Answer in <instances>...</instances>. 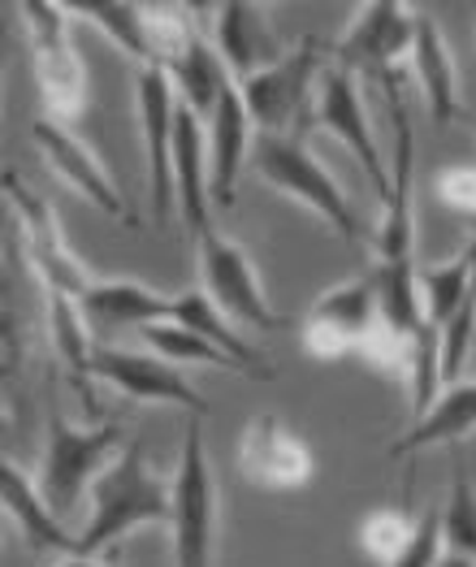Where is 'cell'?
<instances>
[{
    "label": "cell",
    "instance_id": "cell-1",
    "mask_svg": "<svg viewBox=\"0 0 476 567\" xmlns=\"http://www.w3.org/2000/svg\"><path fill=\"white\" fill-rule=\"evenodd\" d=\"M390 117H394V161H390V199L381 204L373 230V282L381 295V326L394 333H416L425 326V303L416 286V213H412V174H416V131L403 104V79L385 83Z\"/></svg>",
    "mask_w": 476,
    "mask_h": 567
},
{
    "label": "cell",
    "instance_id": "cell-2",
    "mask_svg": "<svg viewBox=\"0 0 476 567\" xmlns=\"http://www.w3.org/2000/svg\"><path fill=\"white\" fill-rule=\"evenodd\" d=\"M169 512H174V481L156 473L143 446L131 437L126 451L95 476L92 494H87V524L79 533V555L100 559L131 528L169 524Z\"/></svg>",
    "mask_w": 476,
    "mask_h": 567
},
{
    "label": "cell",
    "instance_id": "cell-3",
    "mask_svg": "<svg viewBox=\"0 0 476 567\" xmlns=\"http://www.w3.org/2000/svg\"><path fill=\"white\" fill-rule=\"evenodd\" d=\"M126 442L131 437H126L122 421L79 425L61 408H48L44 460H40V473H35V485H40L48 507L61 520H70L79 512V503L92 494L95 476L126 451Z\"/></svg>",
    "mask_w": 476,
    "mask_h": 567
},
{
    "label": "cell",
    "instance_id": "cell-4",
    "mask_svg": "<svg viewBox=\"0 0 476 567\" xmlns=\"http://www.w3.org/2000/svg\"><path fill=\"white\" fill-rule=\"evenodd\" d=\"M251 169L273 190H282L286 199H294L299 208L321 217L342 243H369L373 247V230L360 226L346 190L338 187V178L317 161L308 140H299V135H256Z\"/></svg>",
    "mask_w": 476,
    "mask_h": 567
},
{
    "label": "cell",
    "instance_id": "cell-5",
    "mask_svg": "<svg viewBox=\"0 0 476 567\" xmlns=\"http://www.w3.org/2000/svg\"><path fill=\"white\" fill-rule=\"evenodd\" d=\"M18 18L27 27L31 56H35V83L44 100V117L74 126L87 109V65L79 56V44L70 35V4L56 0H22Z\"/></svg>",
    "mask_w": 476,
    "mask_h": 567
},
{
    "label": "cell",
    "instance_id": "cell-6",
    "mask_svg": "<svg viewBox=\"0 0 476 567\" xmlns=\"http://www.w3.org/2000/svg\"><path fill=\"white\" fill-rule=\"evenodd\" d=\"M325 65H330V56L321 52V44L312 35H303L299 44L286 48L282 61H273L269 70L238 83L242 104L256 122V135H299V140H308L312 109H317V83H321Z\"/></svg>",
    "mask_w": 476,
    "mask_h": 567
},
{
    "label": "cell",
    "instance_id": "cell-7",
    "mask_svg": "<svg viewBox=\"0 0 476 567\" xmlns=\"http://www.w3.org/2000/svg\"><path fill=\"white\" fill-rule=\"evenodd\" d=\"M217 516H221V489H217V473L204 446V421L187 416L183 455L174 468V512H169L174 567H213Z\"/></svg>",
    "mask_w": 476,
    "mask_h": 567
},
{
    "label": "cell",
    "instance_id": "cell-8",
    "mask_svg": "<svg viewBox=\"0 0 476 567\" xmlns=\"http://www.w3.org/2000/svg\"><path fill=\"white\" fill-rule=\"evenodd\" d=\"M0 187H4V208H9L13 230H18V247H22L27 265L35 269L44 295H70V299L83 303V295L92 290L95 278L87 274V265L70 251L65 230L56 221V208L40 190L27 187L22 174H13V169H4Z\"/></svg>",
    "mask_w": 476,
    "mask_h": 567
},
{
    "label": "cell",
    "instance_id": "cell-9",
    "mask_svg": "<svg viewBox=\"0 0 476 567\" xmlns=\"http://www.w3.org/2000/svg\"><path fill=\"white\" fill-rule=\"evenodd\" d=\"M195 260H199V290L235 321L238 330H282V312L269 303L265 282L247 247L226 238L221 230L195 238Z\"/></svg>",
    "mask_w": 476,
    "mask_h": 567
},
{
    "label": "cell",
    "instance_id": "cell-10",
    "mask_svg": "<svg viewBox=\"0 0 476 567\" xmlns=\"http://www.w3.org/2000/svg\"><path fill=\"white\" fill-rule=\"evenodd\" d=\"M416 9L403 0H373L364 9H355L346 35L333 44V61L355 70L360 79L373 74L381 83H399L403 65L412 61L416 48Z\"/></svg>",
    "mask_w": 476,
    "mask_h": 567
},
{
    "label": "cell",
    "instance_id": "cell-11",
    "mask_svg": "<svg viewBox=\"0 0 476 567\" xmlns=\"http://www.w3.org/2000/svg\"><path fill=\"white\" fill-rule=\"evenodd\" d=\"M178 87L161 65L135 70V109H139L143 135V174H147V204H152V226L165 230L178 208H174V122H178Z\"/></svg>",
    "mask_w": 476,
    "mask_h": 567
},
{
    "label": "cell",
    "instance_id": "cell-12",
    "mask_svg": "<svg viewBox=\"0 0 476 567\" xmlns=\"http://www.w3.org/2000/svg\"><path fill=\"white\" fill-rule=\"evenodd\" d=\"M381 330V295L373 274L330 286L308 321H303V351L312 360H342V355H364V347Z\"/></svg>",
    "mask_w": 476,
    "mask_h": 567
},
{
    "label": "cell",
    "instance_id": "cell-13",
    "mask_svg": "<svg viewBox=\"0 0 476 567\" xmlns=\"http://www.w3.org/2000/svg\"><path fill=\"white\" fill-rule=\"evenodd\" d=\"M312 126L325 131L342 143L346 152H355L364 178L373 183L377 199H390V165L381 156L377 135H373V122H369V109H364V95H360V74L338 65L330 56V65L321 70V83H317V109H312Z\"/></svg>",
    "mask_w": 476,
    "mask_h": 567
},
{
    "label": "cell",
    "instance_id": "cell-14",
    "mask_svg": "<svg viewBox=\"0 0 476 567\" xmlns=\"http://www.w3.org/2000/svg\"><path fill=\"white\" fill-rule=\"evenodd\" d=\"M95 381L117 390L131 403H169L187 416H208L204 394L190 385L187 369L161 360L156 351H126V347H95Z\"/></svg>",
    "mask_w": 476,
    "mask_h": 567
},
{
    "label": "cell",
    "instance_id": "cell-15",
    "mask_svg": "<svg viewBox=\"0 0 476 567\" xmlns=\"http://www.w3.org/2000/svg\"><path fill=\"white\" fill-rule=\"evenodd\" d=\"M31 140L35 147L44 152L48 169L65 183L70 190H79L92 208H100L104 217H113V221H126V226H135V217H131V208H126V195L117 190L113 183V174L104 169V161L92 152V143L83 140L74 126H65V122H52V117H35V126H31Z\"/></svg>",
    "mask_w": 476,
    "mask_h": 567
},
{
    "label": "cell",
    "instance_id": "cell-16",
    "mask_svg": "<svg viewBox=\"0 0 476 567\" xmlns=\"http://www.w3.org/2000/svg\"><path fill=\"white\" fill-rule=\"evenodd\" d=\"M238 473L256 489L294 494L312 481L317 460H312V446L294 429H286L273 412H260L238 437Z\"/></svg>",
    "mask_w": 476,
    "mask_h": 567
},
{
    "label": "cell",
    "instance_id": "cell-17",
    "mask_svg": "<svg viewBox=\"0 0 476 567\" xmlns=\"http://www.w3.org/2000/svg\"><path fill=\"white\" fill-rule=\"evenodd\" d=\"M204 27L213 35V44L221 52L226 70L235 83H247L251 74L269 70L273 61H282L286 48L269 22V9L265 4H247V0H226V4H213L204 9Z\"/></svg>",
    "mask_w": 476,
    "mask_h": 567
},
{
    "label": "cell",
    "instance_id": "cell-18",
    "mask_svg": "<svg viewBox=\"0 0 476 567\" xmlns=\"http://www.w3.org/2000/svg\"><path fill=\"white\" fill-rule=\"evenodd\" d=\"M174 208H178V221L195 238L213 230L208 126L187 104H178V122H174Z\"/></svg>",
    "mask_w": 476,
    "mask_h": 567
},
{
    "label": "cell",
    "instance_id": "cell-19",
    "mask_svg": "<svg viewBox=\"0 0 476 567\" xmlns=\"http://www.w3.org/2000/svg\"><path fill=\"white\" fill-rule=\"evenodd\" d=\"M0 503H4V516L18 524L22 542L31 546V555H48V559L79 555V533L65 528V520L44 503L35 476L9 455L0 460Z\"/></svg>",
    "mask_w": 476,
    "mask_h": 567
},
{
    "label": "cell",
    "instance_id": "cell-20",
    "mask_svg": "<svg viewBox=\"0 0 476 567\" xmlns=\"http://www.w3.org/2000/svg\"><path fill=\"white\" fill-rule=\"evenodd\" d=\"M208 126V169H213V204L217 208H235V190L242 165L251 161V147H256V122L242 104L238 83L226 87V95L217 100L213 117L204 122Z\"/></svg>",
    "mask_w": 476,
    "mask_h": 567
},
{
    "label": "cell",
    "instance_id": "cell-21",
    "mask_svg": "<svg viewBox=\"0 0 476 567\" xmlns=\"http://www.w3.org/2000/svg\"><path fill=\"white\" fill-rule=\"evenodd\" d=\"M44 317H48V338H52V355L56 364L65 369V378L74 385V394L83 399L92 425H100V399H95V342L92 338V321L83 312L79 299L70 295H48L44 299Z\"/></svg>",
    "mask_w": 476,
    "mask_h": 567
},
{
    "label": "cell",
    "instance_id": "cell-22",
    "mask_svg": "<svg viewBox=\"0 0 476 567\" xmlns=\"http://www.w3.org/2000/svg\"><path fill=\"white\" fill-rule=\"evenodd\" d=\"M407 70H412L416 83H421V95H425V109H428V117H433V126H451L455 117H464L455 56H451V44H446L442 27L433 22V13H421V18H416V48H412Z\"/></svg>",
    "mask_w": 476,
    "mask_h": 567
},
{
    "label": "cell",
    "instance_id": "cell-23",
    "mask_svg": "<svg viewBox=\"0 0 476 567\" xmlns=\"http://www.w3.org/2000/svg\"><path fill=\"white\" fill-rule=\"evenodd\" d=\"M169 321H178V326H187V330L204 333L217 351H226L230 360L238 364V373L251 381H273V364H269V355L260 351V347H251V338L238 330L235 321L199 290V286H190L183 295H174V317Z\"/></svg>",
    "mask_w": 476,
    "mask_h": 567
},
{
    "label": "cell",
    "instance_id": "cell-24",
    "mask_svg": "<svg viewBox=\"0 0 476 567\" xmlns=\"http://www.w3.org/2000/svg\"><path fill=\"white\" fill-rule=\"evenodd\" d=\"M83 312H87V321L147 330V326L174 317V295H161L135 278H95L92 290L83 295Z\"/></svg>",
    "mask_w": 476,
    "mask_h": 567
},
{
    "label": "cell",
    "instance_id": "cell-25",
    "mask_svg": "<svg viewBox=\"0 0 476 567\" xmlns=\"http://www.w3.org/2000/svg\"><path fill=\"white\" fill-rule=\"evenodd\" d=\"M476 433V381H459V385H446L437 408L428 412L425 421L407 425V433L399 442H390V460H403V455H416L428 446H464V437Z\"/></svg>",
    "mask_w": 476,
    "mask_h": 567
},
{
    "label": "cell",
    "instance_id": "cell-26",
    "mask_svg": "<svg viewBox=\"0 0 476 567\" xmlns=\"http://www.w3.org/2000/svg\"><path fill=\"white\" fill-rule=\"evenodd\" d=\"M70 13L92 22L104 40H113L135 61V70L152 65V4H135V0H79V4H70Z\"/></svg>",
    "mask_w": 476,
    "mask_h": 567
},
{
    "label": "cell",
    "instance_id": "cell-27",
    "mask_svg": "<svg viewBox=\"0 0 476 567\" xmlns=\"http://www.w3.org/2000/svg\"><path fill=\"white\" fill-rule=\"evenodd\" d=\"M416 286H421L425 321L433 326V330H442V326L464 308V299L473 295V286H476V238L459 251V256H455V260L421 265Z\"/></svg>",
    "mask_w": 476,
    "mask_h": 567
},
{
    "label": "cell",
    "instance_id": "cell-28",
    "mask_svg": "<svg viewBox=\"0 0 476 567\" xmlns=\"http://www.w3.org/2000/svg\"><path fill=\"white\" fill-rule=\"evenodd\" d=\"M451 460H455V468H451V489H446V498L437 503V507H442V546L455 550V555L476 559V485H473V476H468V468H464L459 446L451 451Z\"/></svg>",
    "mask_w": 476,
    "mask_h": 567
},
{
    "label": "cell",
    "instance_id": "cell-29",
    "mask_svg": "<svg viewBox=\"0 0 476 567\" xmlns=\"http://www.w3.org/2000/svg\"><path fill=\"white\" fill-rule=\"evenodd\" d=\"M139 333H143V342H147V351H156L161 360H169V364H178V369L213 364V369L238 373V364L226 351H217L204 333L187 330V326H178V321H156V326H147V330H139Z\"/></svg>",
    "mask_w": 476,
    "mask_h": 567
},
{
    "label": "cell",
    "instance_id": "cell-30",
    "mask_svg": "<svg viewBox=\"0 0 476 567\" xmlns=\"http://www.w3.org/2000/svg\"><path fill=\"white\" fill-rule=\"evenodd\" d=\"M416 524L421 516H407V512H399V507H377V512H369L360 528H355V542H360V550L373 559V564L390 567L399 564L403 555H407V546L416 542Z\"/></svg>",
    "mask_w": 476,
    "mask_h": 567
},
{
    "label": "cell",
    "instance_id": "cell-31",
    "mask_svg": "<svg viewBox=\"0 0 476 567\" xmlns=\"http://www.w3.org/2000/svg\"><path fill=\"white\" fill-rule=\"evenodd\" d=\"M437 333H442V378H446V385H459L464 369H468V355L476 351V286L464 299V308Z\"/></svg>",
    "mask_w": 476,
    "mask_h": 567
},
{
    "label": "cell",
    "instance_id": "cell-32",
    "mask_svg": "<svg viewBox=\"0 0 476 567\" xmlns=\"http://www.w3.org/2000/svg\"><path fill=\"white\" fill-rule=\"evenodd\" d=\"M433 190H437V199L451 213L468 217L476 226V165H446V169H437Z\"/></svg>",
    "mask_w": 476,
    "mask_h": 567
},
{
    "label": "cell",
    "instance_id": "cell-33",
    "mask_svg": "<svg viewBox=\"0 0 476 567\" xmlns=\"http://www.w3.org/2000/svg\"><path fill=\"white\" fill-rule=\"evenodd\" d=\"M442 507H425L421 512V524H416V542L407 546V555L390 567H437L442 559Z\"/></svg>",
    "mask_w": 476,
    "mask_h": 567
},
{
    "label": "cell",
    "instance_id": "cell-34",
    "mask_svg": "<svg viewBox=\"0 0 476 567\" xmlns=\"http://www.w3.org/2000/svg\"><path fill=\"white\" fill-rule=\"evenodd\" d=\"M0 326H4V381H13L18 364H22V338H18V317L9 308V295H4V308H0Z\"/></svg>",
    "mask_w": 476,
    "mask_h": 567
},
{
    "label": "cell",
    "instance_id": "cell-35",
    "mask_svg": "<svg viewBox=\"0 0 476 567\" xmlns=\"http://www.w3.org/2000/svg\"><path fill=\"white\" fill-rule=\"evenodd\" d=\"M48 567H122V564H113V559H87V555H70V559H52Z\"/></svg>",
    "mask_w": 476,
    "mask_h": 567
},
{
    "label": "cell",
    "instance_id": "cell-36",
    "mask_svg": "<svg viewBox=\"0 0 476 567\" xmlns=\"http://www.w3.org/2000/svg\"><path fill=\"white\" fill-rule=\"evenodd\" d=\"M437 567H476V559H468V555H455V550H442Z\"/></svg>",
    "mask_w": 476,
    "mask_h": 567
},
{
    "label": "cell",
    "instance_id": "cell-37",
    "mask_svg": "<svg viewBox=\"0 0 476 567\" xmlns=\"http://www.w3.org/2000/svg\"><path fill=\"white\" fill-rule=\"evenodd\" d=\"M464 117H468V122H473V131H476V113H464Z\"/></svg>",
    "mask_w": 476,
    "mask_h": 567
}]
</instances>
